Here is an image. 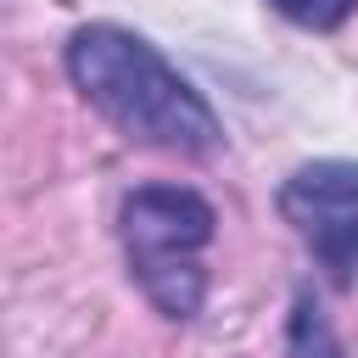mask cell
<instances>
[{"label":"cell","instance_id":"277c9868","mask_svg":"<svg viewBox=\"0 0 358 358\" xmlns=\"http://www.w3.org/2000/svg\"><path fill=\"white\" fill-rule=\"evenodd\" d=\"M285 352H291V358H347L341 341H336V330H330V319L319 313L313 296L296 302V313H291V336H285Z\"/></svg>","mask_w":358,"mask_h":358},{"label":"cell","instance_id":"3957f363","mask_svg":"<svg viewBox=\"0 0 358 358\" xmlns=\"http://www.w3.org/2000/svg\"><path fill=\"white\" fill-rule=\"evenodd\" d=\"M280 213L336 280H358V162L324 157L296 168L280 185Z\"/></svg>","mask_w":358,"mask_h":358},{"label":"cell","instance_id":"7a4b0ae2","mask_svg":"<svg viewBox=\"0 0 358 358\" xmlns=\"http://www.w3.org/2000/svg\"><path fill=\"white\" fill-rule=\"evenodd\" d=\"M123 252L140 291L168 319H196L207 296V263L201 252L218 235L213 207L185 185H140L123 201Z\"/></svg>","mask_w":358,"mask_h":358},{"label":"cell","instance_id":"6da1fadb","mask_svg":"<svg viewBox=\"0 0 358 358\" xmlns=\"http://www.w3.org/2000/svg\"><path fill=\"white\" fill-rule=\"evenodd\" d=\"M67 78L78 95L134 145L179 151V157H207L224 129L213 106L196 95V84L168 67V56L140 39L134 28L117 22H90L67 39Z\"/></svg>","mask_w":358,"mask_h":358},{"label":"cell","instance_id":"5b68a950","mask_svg":"<svg viewBox=\"0 0 358 358\" xmlns=\"http://www.w3.org/2000/svg\"><path fill=\"white\" fill-rule=\"evenodd\" d=\"M274 11H285L291 22H302V28H336V22H347V11L358 6V0H268Z\"/></svg>","mask_w":358,"mask_h":358}]
</instances>
